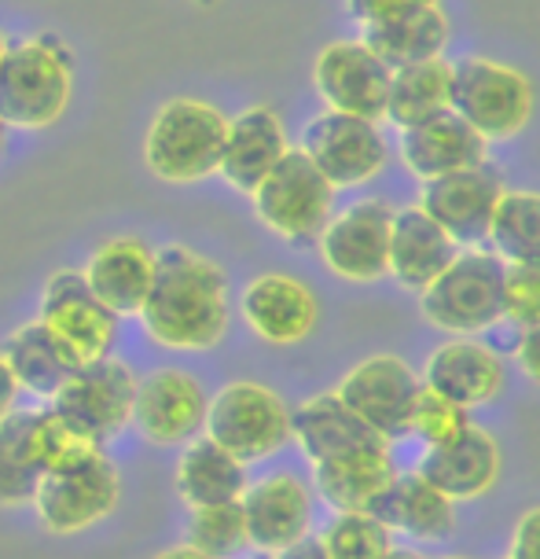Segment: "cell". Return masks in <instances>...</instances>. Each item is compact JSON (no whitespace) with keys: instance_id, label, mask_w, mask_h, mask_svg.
<instances>
[{"instance_id":"obj_47","label":"cell","mask_w":540,"mask_h":559,"mask_svg":"<svg viewBox=\"0 0 540 559\" xmlns=\"http://www.w3.org/2000/svg\"><path fill=\"white\" fill-rule=\"evenodd\" d=\"M195 4H203V8H214V4H217V0H195Z\"/></svg>"},{"instance_id":"obj_48","label":"cell","mask_w":540,"mask_h":559,"mask_svg":"<svg viewBox=\"0 0 540 559\" xmlns=\"http://www.w3.org/2000/svg\"><path fill=\"white\" fill-rule=\"evenodd\" d=\"M0 152H4V122H0Z\"/></svg>"},{"instance_id":"obj_22","label":"cell","mask_w":540,"mask_h":559,"mask_svg":"<svg viewBox=\"0 0 540 559\" xmlns=\"http://www.w3.org/2000/svg\"><path fill=\"white\" fill-rule=\"evenodd\" d=\"M456 254H459V243L427 214L423 206L394 210V222H389L386 276H394L405 292L419 295Z\"/></svg>"},{"instance_id":"obj_46","label":"cell","mask_w":540,"mask_h":559,"mask_svg":"<svg viewBox=\"0 0 540 559\" xmlns=\"http://www.w3.org/2000/svg\"><path fill=\"white\" fill-rule=\"evenodd\" d=\"M4 52H8V41H4V34H0V63H4Z\"/></svg>"},{"instance_id":"obj_1","label":"cell","mask_w":540,"mask_h":559,"mask_svg":"<svg viewBox=\"0 0 540 559\" xmlns=\"http://www.w3.org/2000/svg\"><path fill=\"white\" fill-rule=\"evenodd\" d=\"M136 317L166 349H214L228 332L225 269L192 247H163Z\"/></svg>"},{"instance_id":"obj_13","label":"cell","mask_w":540,"mask_h":559,"mask_svg":"<svg viewBox=\"0 0 540 559\" xmlns=\"http://www.w3.org/2000/svg\"><path fill=\"white\" fill-rule=\"evenodd\" d=\"M423 379L412 372V365L397 354H375L364 357L343 376L335 394L364 419L372 431H379L386 442L408 438V419H412L416 394Z\"/></svg>"},{"instance_id":"obj_31","label":"cell","mask_w":540,"mask_h":559,"mask_svg":"<svg viewBox=\"0 0 540 559\" xmlns=\"http://www.w3.org/2000/svg\"><path fill=\"white\" fill-rule=\"evenodd\" d=\"M448 99H453V63L445 56L397 67L394 78H389L383 122H389L394 129L419 126L427 118L448 111Z\"/></svg>"},{"instance_id":"obj_14","label":"cell","mask_w":540,"mask_h":559,"mask_svg":"<svg viewBox=\"0 0 540 559\" xmlns=\"http://www.w3.org/2000/svg\"><path fill=\"white\" fill-rule=\"evenodd\" d=\"M37 321L52 328L82 365L111 354V343L118 335V317L93 295V287L85 284L77 269H63V273L48 276Z\"/></svg>"},{"instance_id":"obj_15","label":"cell","mask_w":540,"mask_h":559,"mask_svg":"<svg viewBox=\"0 0 540 559\" xmlns=\"http://www.w3.org/2000/svg\"><path fill=\"white\" fill-rule=\"evenodd\" d=\"M209 397L195 376L180 368H155L152 376L136 379L133 424L155 445H184L203 435Z\"/></svg>"},{"instance_id":"obj_34","label":"cell","mask_w":540,"mask_h":559,"mask_svg":"<svg viewBox=\"0 0 540 559\" xmlns=\"http://www.w3.org/2000/svg\"><path fill=\"white\" fill-rule=\"evenodd\" d=\"M26 424L29 413L0 416V504H29L41 483V472L29 461L26 449Z\"/></svg>"},{"instance_id":"obj_26","label":"cell","mask_w":540,"mask_h":559,"mask_svg":"<svg viewBox=\"0 0 540 559\" xmlns=\"http://www.w3.org/2000/svg\"><path fill=\"white\" fill-rule=\"evenodd\" d=\"M397 475V464L386 445H368L357 453L335 456V461L313 464V489L320 501L332 504L335 512H375L379 497L386 493Z\"/></svg>"},{"instance_id":"obj_3","label":"cell","mask_w":540,"mask_h":559,"mask_svg":"<svg viewBox=\"0 0 540 559\" xmlns=\"http://www.w3.org/2000/svg\"><path fill=\"white\" fill-rule=\"evenodd\" d=\"M74 93V56L52 34L8 48L0 63V122L48 129L67 115Z\"/></svg>"},{"instance_id":"obj_43","label":"cell","mask_w":540,"mask_h":559,"mask_svg":"<svg viewBox=\"0 0 540 559\" xmlns=\"http://www.w3.org/2000/svg\"><path fill=\"white\" fill-rule=\"evenodd\" d=\"M15 394H19V383L4 361V354H0V416H8L15 408Z\"/></svg>"},{"instance_id":"obj_37","label":"cell","mask_w":540,"mask_h":559,"mask_svg":"<svg viewBox=\"0 0 540 559\" xmlns=\"http://www.w3.org/2000/svg\"><path fill=\"white\" fill-rule=\"evenodd\" d=\"M471 427H475L471 424V408L448 402L445 394L430 391L427 383L419 386L416 405H412V419H408V435H416L419 442L430 449V445L456 442V438L467 435Z\"/></svg>"},{"instance_id":"obj_33","label":"cell","mask_w":540,"mask_h":559,"mask_svg":"<svg viewBox=\"0 0 540 559\" xmlns=\"http://www.w3.org/2000/svg\"><path fill=\"white\" fill-rule=\"evenodd\" d=\"M26 449H29V461L37 464V472H56V467H67L82 456L96 453L99 442L88 438L85 431H77L74 424L56 413V408H34L26 424Z\"/></svg>"},{"instance_id":"obj_30","label":"cell","mask_w":540,"mask_h":559,"mask_svg":"<svg viewBox=\"0 0 540 559\" xmlns=\"http://www.w3.org/2000/svg\"><path fill=\"white\" fill-rule=\"evenodd\" d=\"M243 489L247 464H239L228 449H221L206 435H195L192 442H184V453H180L177 464V493L188 508L239 501Z\"/></svg>"},{"instance_id":"obj_49","label":"cell","mask_w":540,"mask_h":559,"mask_svg":"<svg viewBox=\"0 0 540 559\" xmlns=\"http://www.w3.org/2000/svg\"><path fill=\"white\" fill-rule=\"evenodd\" d=\"M250 559H276V556H265V552H257V556H250Z\"/></svg>"},{"instance_id":"obj_11","label":"cell","mask_w":540,"mask_h":559,"mask_svg":"<svg viewBox=\"0 0 540 559\" xmlns=\"http://www.w3.org/2000/svg\"><path fill=\"white\" fill-rule=\"evenodd\" d=\"M389 222H394V206L383 199H360L343 214L327 217L324 233L316 236V251L346 284H375L386 276Z\"/></svg>"},{"instance_id":"obj_21","label":"cell","mask_w":540,"mask_h":559,"mask_svg":"<svg viewBox=\"0 0 540 559\" xmlns=\"http://www.w3.org/2000/svg\"><path fill=\"white\" fill-rule=\"evenodd\" d=\"M500 445L496 438L471 427L467 435H459L448 445H430L423 453V461L416 464V472L427 478L430 486H437L445 497H453L456 504L478 501L500 478Z\"/></svg>"},{"instance_id":"obj_38","label":"cell","mask_w":540,"mask_h":559,"mask_svg":"<svg viewBox=\"0 0 540 559\" xmlns=\"http://www.w3.org/2000/svg\"><path fill=\"white\" fill-rule=\"evenodd\" d=\"M504 324H540V258L504 265Z\"/></svg>"},{"instance_id":"obj_24","label":"cell","mask_w":540,"mask_h":559,"mask_svg":"<svg viewBox=\"0 0 540 559\" xmlns=\"http://www.w3.org/2000/svg\"><path fill=\"white\" fill-rule=\"evenodd\" d=\"M287 129L273 107L257 104L228 118L225 129V147H221V166L217 174L239 192H254V185L273 169L279 158L287 155Z\"/></svg>"},{"instance_id":"obj_20","label":"cell","mask_w":540,"mask_h":559,"mask_svg":"<svg viewBox=\"0 0 540 559\" xmlns=\"http://www.w3.org/2000/svg\"><path fill=\"white\" fill-rule=\"evenodd\" d=\"M423 383L464 408L489 405L504 391V361L478 335H453L427 357Z\"/></svg>"},{"instance_id":"obj_25","label":"cell","mask_w":540,"mask_h":559,"mask_svg":"<svg viewBox=\"0 0 540 559\" xmlns=\"http://www.w3.org/2000/svg\"><path fill=\"white\" fill-rule=\"evenodd\" d=\"M291 438L309 464L335 461L368 445H386V438L372 431L335 391L305 397L291 413Z\"/></svg>"},{"instance_id":"obj_2","label":"cell","mask_w":540,"mask_h":559,"mask_svg":"<svg viewBox=\"0 0 540 559\" xmlns=\"http://www.w3.org/2000/svg\"><path fill=\"white\" fill-rule=\"evenodd\" d=\"M419 313L445 335H489L504 324V262L489 247H459L419 292Z\"/></svg>"},{"instance_id":"obj_50","label":"cell","mask_w":540,"mask_h":559,"mask_svg":"<svg viewBox=\"0 0 540 559\" xmlns=\"http://www.w3.org/2000/svg\"><path fill=\"white\" fill-rule=\"evenodd\" d=\"M445 559H464V556H445Z\"/></svg>"},{"instance_id":"obj_4","label":"cell","mask_w":540,"mask_h":559,"mask_svg":"<svg viewBox=\"0 0 540 559\" xmlns=\"http://www.w3.org/2000/svg\"><path fill=\"white\" fill-rule=\"evenodd\" d=\"M228 118L206 99H169L147 126L144 163L169 185H192L214 177L221 166Z\"/></svg>"},{"instance_id":"obj_42","label":"cell","mask_w":540,"mask_h":559,"mask_svg":"<svg viewBox=\"0 0 540 559\" xmlns=\"http://www.w3.org/2000/svg\"><path fill=\"white\" fill-rule=\"evenodd\" d=\"M276 559H327L324 545H320V537H298L295 545H287L284 552H276Z\"/></svg>"},{"instance_id":"obj_9","label":"cell","mask_w":540,"mask_h":559,"mask_svg":"<svg viewBox=\"0 0 540 559\" xmlns=\"http://www.w3.org/2000/svg\"><path fill=\"white\" fill-rule=\"evenodd\" d=\"M298 152L335 188H360L375 181L389 163V144L379 122H368V118L343 115V111L316 115L302 129Z\"/></svg>"},{"instance_id":"obj_27","label":"cell","mask_w":540,"mask_h":559,"mask_svg":"<svg viewBox=\"0 0 540 559\" xmlns=\"http://www.w3.org/2000/svg\"><path fill=\"white\" fill-rule=\"evenodd\" d=\"M372 515L412 542H442L456 531V501L430 486L419 472H397Z\"/></svg>"},{"instance_id":"obj_40","label":"cell","mask_w":540,"mask_h":559,"mask_svg":"<svg viewBox=\"0 0 540 559\" xmlns=\"http://www.w3.org/2000/svg\"><path fill=\"white\" fill-rule=\"evenodd\" d=\"M507 559H540V508H529V512L518 515Z\"/></svg>"},{"instance_id":"obj_29","label":"cell","mask_w":540,"mask_h":559,"mask_svg":"<svg viewBox=\"0 0 540 559\" xmlns=\"http://www.w3.org/2000/svg\"><path fill=\"white\" fill-rule=\"evenodd\" d=\"M448 37H453V26H448L442 4H427L408 15L386 19V23L360 26V41L372 48L389 70L442 56Z\"/></svg>"},{"instance_id":"obj_41","label":"cell","mask_w":540,"mask_h":559,"mask_svg":"<svg viewBox=\"0 0 540 559\" xmlns=\"http://www.w3.org/2000/svg\"><path fill=\"white\" fill-rule=\"evenodd\" d=\"M515 361L523 368L526 379H533L540 386V324L533 328H518V338H515Z\"/></svg>"},{"instance_id":"obj_12","label":"cell","mask_w":540,"mask_h":559,"mask_svg":"<svg viewBox=\"0 0 540 559\" xmlns=\"http://www.w3.org/2000/svg\"><path fill=\"white\" fill-rule=\"evenodd\" d=\"M389 70L364 41H332L313 59V88L327 111L383 122L389 96Z\"/></svg>"},{"instance_id":"obj_23","label":"cell","mask_w":540,"mask_h":559,"mask_svg":"<svg viewBox=\"0 0 540 559\" xmlns=\"http://www.w3.org/2000/svg\"><path fill=\"white\" fill-rule=\"evenodd\" d=\"M82 276L115 317H136L155 276V247L140 236H115L96 247Z\"/></svg>"},{"instance_id":"obj_39","label":"cell","mask_w":540,"mask_h":559,"mask_svg":"<svg viewBox=\"0 0 540 559\" xmlns=\"http://www.w3.org/2000/svg\"><path fill=\"white\" fill-rule=\"evenodd\" d=\"M427 4H442V0H346V12L357 26H372V23H386V19L408 15Z\"/></svg>"},{"instance_id":"obj_10","label":"cell","mask_w":540,"mask_h":559,"mask_svg":"<svg viewBox=\"0 0 540 559\" xmlns=\"http://www.w3.org/2000/svg\"><path fill=\"white\" fill-rule=\"evenodd\" d=\"M133 397H136V376L129 372V365L99 357V361L77 368L48 402L77 431H85L96 442H107L122 427L133 424Z\"/></svg>"},{"instance_id":"obj_36","label":"cell","mask_w":540,"mask_h":559,"mask_svg":"<svg viewBox=\"0 0 540 559\" xmlns=\"http://www.w3.org/2000/svg\"><path fill=\"white\" fill-rule=\"evenodd\" d=\"M188 545L199 548V552H206V556H214V559H232V556L243 552V548H250L243 508H239V501L192 508Z\"/></svg>"},{"instance_id":"obj_8","label":"cell","mask_w":540,"mask_h":559,"mask_svg":"<svg viewBox=\"0 0 540 559\" xmlns=\"http://www.w3.org/2000/svg\"><path fill=\"white\" fill-rule=\"evenodd\" d=\"M118 497H122V475L104 456V449H96L82 461L45 472L29 504L37 508L45 531L77 534L111 515L118 508Z\"/></svg>"},{"instance_id":"obj_18","label":"cell","mask_w":540,"mask_h":559,"mask_svg":"<svg viewBox=\"0 0 540 559\" xmlns=\"http://www.w3.org/2000/svg\"><path fill=\"white\" fill-rule=\"evenodd\" d=\"M239 313L247 328L268 346H298L313 335L320 302L298 276L265 273L254 276L239 295Z\"/></svg>"},{"instance_id":"obj_16","label":"cell","mask_w":540,"mask_h":559,"mask_svg":"<svg viewBox=\"0 0 540 559\" xmlns=\"http://www.w3.org/2000/svg\"><path fill=\"white\" fill-rule=\"evenodd\" d=\"M239 508H243L250 548L265 556L284 552L313 526V493L295 472H273L257 483H247Z\"/></svg>"},{"instance_id":"obj_45","label":"cell","mask_w":540,"mask_h":559,"mask_svg":"<svg viewBox=\"0 0 540 559\" xmlns=\"http://www.w3.org/2000/svg\"><path fill=\"white\" fill-rule=\"evenodd\" d=\"M386 559H427V556H419V552H412V548H389V556Z\"/></svg>"},{"instance_id":"obj_44","label":"cell","mask_w":540,"mask_h":559,"mask_svg":"<svg viewBox=\"0 0 540 559\" xmlns=\"http://www.w3.org/2000/svg\"><path fill=\"white\" fill-rule=\"evenodd\" d=\"M155 559H214V556L199 552L192 545H173V548H166V552H158Z\"/></svg>"},{"instance_id":"obj_17","label":"cell","mask_w":540,"mask_h":559,"mask_svg":"<svg viewBox=\"0 0 540 559\" xmlns=\"http://www.w3.org/2000/svg\"><path fill=\"white\" fill-rule=\"evenodd\" d=\"M500 192H504V181L496 177L493 166L482 163L471 169H459V174L423 181L416 206H423L459 247H485Z\"/></svg>"},{"instance_id":"obj_28","label":"cell","mask_w":540,"mask_h":559,"mask_svg":"<svg viewBox=\"0 0 540 559\" xmlns=\"http://www.w3.org/2000/svg\"><path fill=\"white\" fill-rule=\"evenodd\" d=\"M4 361L15 383L37 397H52L70 376L82 368L70 346L45 321H26L4 343Z\"/></svg>"},{"instance_id":"obj_32","label":"cell","mask_w":540,"mask_h":559,"mask_svg":"<svg viewBox=\"0 0 540 559\" xmlns=\"http://www.w3.org/2000/svg\"><path fill=\"white\" fill-rule=\"evenodd\" d=\"M485 247L500 262H533L540 258V192L533 188H504L489 222Z\"/></svg>"},{"instance_id":"obj_6","label":"cell","mask_w":540,"mask_h":559,"mask_svg":"<svg viewBox=\"0 0 540 559\" xmlns=\"http://www.w3.org/2000/svg\"><path fill=\"white\" fill-rule=\"evenodd\" d=\"M335 192L338 188L298 147H287V155L254 185L250 203L268 233L287 243H316L335 214Z\"/></svg>"},{"instance_id":"obj_7","label":"cell","mask_w":540,"mask_h":559,"mask_svg":"<svg viewBox=\"0 0 540 559\" xmlns=\"http://www.w3.org/2000/svg\"><path fill=\"white\" fill-rule=\"evenodd\" d=\"M203 435L228 449L239 464H257L291 442V408L265 383L236 379L209 397Z\"/></svg>"},{"instance_id":"obj_19","label":"cell","mask_w":540,"mask_h":559,"mask_svg":"<svg viewBox=\"0 0 540 559\" xmlns=\"http://www.w3.org/2000/svg\"><path fill=\"white\" fill-rule=\"evenodd\" d=\"M397 133H401L397 136L401 166L412 177H419V181H434V177L489 163V144L453 111H442L419 126L397 129Z\"/></svg>"},{"instance_id":"obj_35","label":"cell","mask_w":540,"mask_h":559,"mask_svg":"<svg viewBox=\"0 0 540 559\" xmlns=\"http://www.w3.org/2000/svg\"><path fill=\"white\" fill-rule=\"evenodd\" d=\"M394 531L383 519L368 512H335L332 523L320 531L327 559H386L394 548Z\"/></svg>"},{"instance_id":"obj_5","label":"cell","mask_w":540,"mask_h":559,"mask_svg":"<svg viewBox=\"0 0 540 559\" xmlns=\"http://www.w3.org/2000/svg\"><path fill=\"white\" fill-rule=\"evenodd\" d=\"M533 85L518 67L500 59L471 56L453 63V99L448 111L464 118L485 144L515 140L533 118Z\"/></svg>"}]
</instances>
